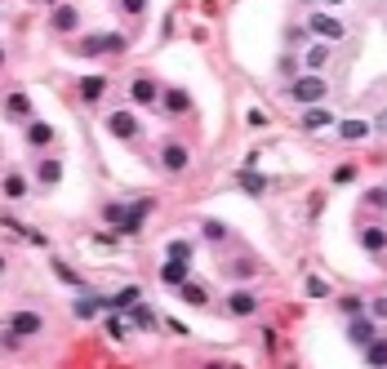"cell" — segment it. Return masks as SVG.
<instances>
[{
    "label": "cell",
    "instance_id": "obj_1",
    "mask_svg": "<svg viewBox=\"0 0 387 369\" xmlns=\"http://www.w3.org/2000/svg\"><path fill=\"white\" fill-rule=\"evenodd\" d=\"M325 94H329V85H325V76H316V72H302V76L290 80V98L302 107H321Z\"/></svg>",
    "mask_w": 387,
    "mask_h": 369
},
{
    "label": "cell",
    "instance_id": "obj_2",
    "mask_svg": "<svg viewBox=\"0 0 387 369\" xmlns=\"http://www.w3.org/2000/svg\"><path fill=\"white\" fill-rule=\"evenodd\" d=\"M125 49H129V40H125V36H116V31H103V36H80L76 54L98 58V54H125Z\"/></svg>",
    "mask_w": 387,
    "mask_h": 369
},
{
    "label": "cell",
    "instance_id": "obj_3",
    "mask_svg": "<svg viewBox=\"0 0 387 369\" xmlns=\"http://www.w3.org/2000/svg\"><path fill=\"white\" fill-rule=\"evenodd\" d=\"M307 31L316 40H325V45H334V40H343L347 36V27H343V18H334V13H325V9H316V13H307Z\"/></svg>",
    "mask_w": 387,
    "mask_h": 369
},
{
    "label": "cell",
    "instance_id": "obj_4",
    "mask_svg": "<svg viewBox=\"0 0 387 369\" xmlns=\"http://www.w3.org/2000/svg\"><path fill=\"white\" fill-rule=\"evenodd\" d=\"M107 133H111V138H121V143H138L143 138V125H138V116H133L129 107H121V111L107 116Z\"/></svg>",
    "mask_w": 387,
    "mask_h": 369
},
{
    "label": "cell",
    "instance_id": "obj_5",
    "mask_svg": "<svg viewBox=\"0 0 387 369\" xmlns=\"http://www.w3.org/2000/svg\"><path fill=\"white\" fill-rule=\"evenodd\" d=\"M23 143L31 147V152H49V147L58 143V129L49 121H36V116H31V121L23 125Z\"/></svg>",
    "mask_w": 387,
    "mask_h": 369
},
{
    "label": "cell",
    "instance_id": "obj_6",
    "mask_svg": "<svg viewBox=\"0 0 387 369\" xmlns=\"http://www.w3.org/2000/svg\"><path fill=\"white\" fill-rule=\"evenodd\" d=\"M45 329V316L40 312H13L5 321V334L9 338H36V334Z\"/></svg>",
    "mask_w": 387,
    "mask_h": 369
},
{
    "label": "cell",
    "instance_id": "obj_7",
    "mask_svg": "<svg viewBox=\"0 0 387 369\" xmlns=\"http://www.w3.org/2000/svg\"><path fill=\"white\" fill-rule=\"evenodd\" d=\"M36 182H40L45 192H54L58 182H62V160L49 156V152H40V156H36Z\"/></svg>",
    "mask_w": 387,
    "mask_h": 369
},
{
    "label": "cell",
    "instance_id": "obj_8",
    "mask_svg": "<svg viewBox=\"0 0 387 369\" xmlns=\"http://www.w3.org/2000/svg\"><path fill=\"white\" fill-rule=\"evenodd\" d=\"M129 98H133L138 107H156V103H160V85H156L151 76H133V80H129Z\"/></svg>",
    "mask_w": 387,
    "mask_h": 369
},
{
    "label": "cell",
    "instance_id": "obj_9",
    "mask_svg": "<svg viewBox=\"0 0 387 369\" xmlns=\"http://www.w3.org/2000/svg\"><path fill=\"white\" fill-rule=\"evenodd\" d=\"M187 165H192V152H187L182 143H165V147H160V170H165V174H182Z\"/></svg>",
    "mask_w": 387,
    "mask_h": 369
},
{
    "label": "cell",
    "instance_id": "obj_10",
    "mask_svg": "<svg viewBox=\"0 0 387 369\" xmlns=\"http://www.w3.org/2000/svg\"><path fill=\"white\" fill-rule=\"evenodd\" d=\"M329 58H334V45H325V40H312L307 49H302V72H316V76H321Z\"/></svg>",
    "mask_w": 387,
    "mask_h": 369
},
{
    "label": "cell",
    "instance_id": "obj_11",
    "mask_svg": "<svg viewBox=\"0 0 387 369\" xmlns=\"http://www.w3.org/2000/svg\"><path fill=\"white\" fill-rule=\"evenodd\" d=\"M5 116H9V125H27V121H31V94L9 89V98H5Z\"/></svg>",
    "mask_w": 387,
    "mask_h": 369
},
{
    "label": "cell",
    "instance_id": "obj_12",
    "mask_svg": "<svg viewBox=\"0 0 387 369\" xmlns=\"http://www.w3.org/2000/svg\"><path fill=\"white\" fill-rule=\"evenodd\" d=\"M0 196H5V200H27L31 196V178L23 170H9L5 178H0Z\"/></svg>",
    "mask_w": 387,
    "mask_h": 369
},
{
    "label": "cell",
    "instance_id": "obj_13",
    "mask_svg": "<svg viewBox=\"0 0 387 369\" xmlns=\"http://www.w3.org/2000/svg\"><path fill=\"white\" fill-rule=\"evenodd\" d=\"M347 338H351V347H369V343L378 338V321H369V316H351Z\"/></svg>",
    "mask_w": 387,
    "mask_h": 369
},
{
    "label": "cell",
    "instance_id": "obj_14",
    "mask_svg": "<svg viewBox=\"0 0 387 369\" xmlns=\"http://www.w3.org/2000/svg\"><path fill=\"white\" fill-rule=\"evenodd\" d=\"M254 312H258V294H249V290H231L227 294V316L245 321V316H254Z\"/></svg>",
    "mask_w": 387,
    "mask_h": 369
},
{
    "label": "cell",
    "instance_id": "obj_15",
    "mask_svg": "<svg viewBox=\"0 0 387 369\" xmlns=\"http://www.w3.org/2000/svg\"><path fill=\"white\" fill-rule=\"evenodd\" d=\"M49 23H54L58 36H72V31H80V9H76V5H54Z\"/></svg>",
    "mask_w": 387,
    "mask_h": 369
},
{
    "label": "cell",
    "instance_id": "obj_16",
    "mask_svg": "<svg viewBox=\"0 0 387 369\" xmlns=\"http://www.w3.org/2000/svg\"><path fill=\"white\" fill-rule=\"evenodd\" d=\"M187 276H192L187 263H178V258H165V263H160V285H170V290L187 285Z\"/></svg>",
    "mask_w": 387,
    "mask_h": 369
},
{
    "label": "cell",
    "instance_id": "obj_17",
    "mask_svg": "<svg viewBox=\"0 0 387 369\" xmlns=\"http://www.w3.org/2000/svg\"><path fill=\"white\" fill-rule=\"evenodd\" d=\"M361 249H365V254H383V249H387V227L383 223L361 227Z\"/></svg>",
    "mask_w": 387,
    "mask_h": 369
},
{
    "label": "cell",
    "instance_id": "obj_18",
    "mask_svg": "<svg viewBox=\"0 0 387 369\" xmlns=\"http://www.w3.org/2000/svg\"><path fill=\"white\" fill-rule=\"evenodd\" d=\"M156 107L170 111V116H182V111H192V98H187V89H165Z\"/></svg>",
    "mask_w": 387,
    "mask_h": 369
},
{
    "label": "cell",
    "instance_id": "obj_19",
    "mask_svg": "<svg viewBox=\"0 0 387 369\" xmlns=\"http://www.w3.org/2000/svg\"><path fill=\"white\" fill-rule=\"evenodd\" d=\"M103 94H107V76H85L80 80V103H103Z\"/></svg>",
    "mask_w": 387,
    "mask_h": 369
},
{
    "label": "cell",
    "instance_id": "obj_20",
    "mask_svg": "<svg viewBox=\"0 0 387 369\" xmlns=\"http://www.w3.org/2000/svg\"><path fill=\"white\" fill-rule=\"evenodd\" d=\"M334 125H339V138H343V143H365L369 129H374L369 121H334Z\"/></svg>",
    "mask_w": 387,
    "mask_h": 369
},
{
    "label": "cell",
    "instance_id": "obj_21",
    "mask_svg": "<svg viewBox=\"0 0 387 369\" xmlns=\"http://www.w3.org/2000/svg\"><path fill=\"white\" fill-rule=\"evenodd\" d=\"M361 351H365V365L369 369H387V338H383V334L369 347H361Z\"/></svg>",
    "mask_w": 387,
    "mask_h": 369
},
{
    "label": "cell",
    "instance_id": "obj_22",
    "mask_svg": "<svg viewBox=\"0 0 387 369\" xmlns=\"http://www.w3.org/2000/svg\"><path fill=\"white\" fill-rule=\"evenodd\" d=\"M133 303H143V290H138V285H129V290H121L116 298H107V307H111V312H129Z\"/></svg>",
    "mask_w": 387,
    "mask_h": 369
},
{
    "label": "cell",
    "instance_id": "obj_23",
    "mask_svg": "<svg viewBox=\"0 0 387 369\" xmlns=\"http://www.w3.org/2000/svg\"><path fill=\"white\" fill-rule=\"evenodd\" d=\"M103 307H107V298H98V294H80V298H76V316H80V321H89V316H98Z\"/></svg>",
    "mask_w": 387,
    "mask_h": 369
},
{
    "label": "cell",
    "instance_id": "obj_24",
    "mask_svg": "<svg viewBox=\"0 0 387 369\" xmlns=\"http://www.w3.org/2000/svg\"><path fill=\"white\" fill-rule=\"evenodd\" d=\"M178 294H182V303H192V307H205L209 303V290H205V285H178Z\"/></svg>",
    "mask_w": 387,
    "mask_h": 369
},
{
    "label": "cell",
    "instance_id": "obj_25",
    "mask_svg": "<svg viewBox=\"0 0 387 369\" xmlns=\"http://www.w3.org/2000/svg\"><path fill=\"white\" fill-rule=\"evenodd\" d=\"M236 182H241V187H245L249 196H263V192H267V178H263V174H254V170H241V174H236Z\"/></svg>",
    "mask_w": 387,
    "mask_h": 369
},
{
    "label": "cell",
    "instance_id": "obj_26",
    "mask_svg": "<svg viewBox=\"0 0 387 369\" xmlns=\"http://www.w3.org/2000/svg\"><path fill=\"white\" fill-rule=\"evenodd\" d=\"M325 125H334V116L325 107H307V111H302V129H325Z\"/></svg>",
    "mask_w": 387,
    "mask_h": 369
},
{
    "label": "cell",
    "instance_id": "obj_27",
    "mask_svg": "<svg viewBox=\"0 0 387 369\" xmlns=\"http://www.w3.org/2000/svg\"><path fill=\"white\" fill-rule=\"evenodd\" d=\"M129 325H138V329H156V316L147 312V303H133V307H129Z\"/></svg>",
    "mask_w": 387,
    "mask_h": 369
},
{
    "label": "cell",
    "instance_id": "obj_28",
    "mask_svg": "<svg viewBox=\"0 0 387 369\" xmlns=\"http://www.w3.org/2000/svg\"><path fill=\"white\" fill-rule=\"evenodd\" d=\"M258 267H254V258H236V263H227V276H236V280H249Z\"/></svg>",
    "mask_w": 387,
    "mask_h": 369
},
{
    "label": "cell",
    "instance_id": "obj_29",
    "mask_svg": "<svg viewBox=\"0 0 387 369\" xmlns=\"http://www.w3.org/2000/svg\"><path fill=\"white\" fill-rule=\"evenodd\" d=\"M200 231H205V241H209V245H223V241H227V227L218 223V218H205V227H200Z\"/></svg>",
    "mask_w": 387,
    "mask_h": 369
},
{
    "label": "cell",
    "instance_id": "obj_30",
    "mask_svg": "<svg viewBox=\"0 0 387 369\" xmlns=\"http://www.w3.org/2000/svg\"><path fill=\"white\" fill-rule=\"evenodd\" d=\"M339 312H343V316H365V298H356V294L339 298Z\"/></svg>",
    "mask_w": 387,
    "mask_h": 369
},
{
    "label": "cell",
    "instance_id": "obj_31",
    "mask_svg": "<svg viewBox=\"0 0 387 369\" xmlns=\"http://www.w3.org/2000/svg\"><path fill=\"white\" fill-rule=\"evenodd\" d=\"M125 214H129V205H121V200H111V205H103V218H107V223H116V227L125 223Z\"/></svg>",
    "mask_w": 387,
    "mask_h": 369
},
{
    "label": "cell",
    "instance_id": "obj_32",
    "mask_svg": "<svg viewBox=\"0 0 387 369\" xmlns=\"http://www.w3.org/2000/svg\"><path fill=\"white\" fill-rule=\"evenodd\" d=\"M170 258H178V263H192V245L187 241H170V249H165Z\"/></svg>",
    "mask_w": 387,
    "mask_h": 369
},
{
    "label": "cell",
    "instance_id": "obj_33",
    "mask_svg": "<svg viewBox=\"0 0 387 369\" xmlns=\"http://www.w3.org/2000/svg\"><path fill=\"white\" fill-rule=\"evenodd\" d=\"M302 290H307V298H329V285H325L321 276H307V285H302Z\"/></svg>",
    "mask_w": 387,
    "mask_h": 369
},
{
    "label": "cell",
    "instance_id": "obj_34",
    "mask_svg": "<svg viewBox=\"0 0 387 369\" xmlns=\"http://www.w3.org/2000/svg\"><path fill=\"white\" fill-rule=\"evenodd\" d=\"M54 276L62 280V285H76V290H80V285H85V280H80L76 272H72V267H67V263H54Z\"/></svg>",
    "mask_w": 387,
    "mask_h": 369
},
{
    "label": "cell",
    "instance_id": "obj_35",
    "mask_svg": "<svg viewBox=\"0 0 387 369\" xmlns=\"http://www.w3.org/2000/svg\"><path fill=\"white\" fill-rule=\"evenodd\" d=\"M107 334H111L116 343H125V338H129V325L121 321V316H111V321H107Z\"/></svg>",
    "mask_w": 387,
    "mask_h": 369
},
{
    "label": "cell",
    "instance_id": "obj_36",
    "mask_svg": "<svg viewBox=\"0 0 387 369\" xmlns=\"http://www.w3.org/2000/svg\"><path fill=\"white\" fill-rule=\"evenodd\" d=\"M121 13H129V18H143V13H147V0H121Z\"/></svg>",
    "mask_w": 387,
    "mask_h": 369
},
{
    "label": "cell",
    "instance_id": "obj_37",
    "mask_svg": "<svg viewBox=\"0 0 387 369\" xmlns=\"http://www.w3.org/2000/svg\"><path fill=\"white\" fill-rule=\"evenodd\" d=\"M369 321H387V298H374V303H369Z\"/></svg>",
    "mask_w": 387,
    "mask_h": 369
},
{
    "label": "cell",
    "instance_id": "obj_38",
    "mask_svg": "<svg viewBox=\"0 0 387 369\" xmlns=\"http://www.w3.org/2000/svg\"><path fill=\"white\" fill-rule=\"evenodd\" d=\"M356 178V165H339V170H334V182H351Z\"/></svg>",
    "mask_w": 387,
    "mask_h": 369
},
{
    "label": "cell",
    "instance_id": "obj_39",
    "mask_svg": "<svg viewBox=\"0 0 387 369\" xmlns=\"http://www.w3.org/2000/svg\"><path fill=\"white\" fill-rule=\"evenodd\" d=\"M245 121H249V129H263V125H267V116H263L258 107H249V116H245Z\"/></svg>",
    "mask_w": 387,
    "mask_h": 369
},
{
    "label": "cell",
    "instance_id": "obj_40",
    "mask_svg": "<svg viewBox=\"0 0 387 369\" xmlns=\"http://www.w3.org/2000/svg\"><path fill=\"white\" fill-rule=\"evenodd\" d=\"M321 5H347V0H321Z\"/></svg>",
    "mask_w": 387,
    "mask_h": 369
},
{
    "label": "cell",
    "instance_id": "obj_41",
    "mask_svg": "<svg viewBox=\"0 0 387 369\" xmlns=\"http://www.w3.org/2000/svg\"><path fill=\"white\" fill-rule=\"evenodd\" d=\"M0 276H5V254H0Z\"/></svg>",
    "mask_w": 387,
    "mask_h": 369
},
{
    "label": "cell",
    "instance_id": "obj_42",
    "mask_svg": "<svg viewBox=\"0 0 387 369\" xmlns=\"http://www.w3.org/2000/svg\"><path fill=\"white\" fill-rule=\"evenodd\" d=\"M0 62H5V49H0Z\"/></svg>",
    "mask_w": 387,
    "mask_h": 369
}]
</instances>
